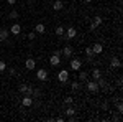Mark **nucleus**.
<instances>
[{
	"mask_svg": "<svg viewBox=\"0 0 123 122\" xmlns=\"http://www.w3.org/2000/svg\"><path fill=\"white\" fill-rule=\"evenodd\" d=\"M57 79H59V83H67V81H69V71L61 69V71L57 73Z\"/></svg>",
	"mask_w": 123,
	"mask_h": 122,
	"instance_id": "f257e3e1",
	"label": "nucleus"
},
{
	"mask_svg": "<svg viewBox=\"0 0 123 122\" xmlns=\"http://www.w3.org/2000/svg\"><path fill=\"white\" fill-rule=\"evenodd\" d=\"M82 68V63H80V59H77V58H72L71 59V69L72 71H79Z\"/></svg>",
	"mask_w": 123,
	"mask_h": 122,
	"instance_id": "f03ea898",
	"label": "nucleus"
},
{
	"mask_svg": "<svg viewBox=\"0 0 123 122\" xmlns=\"http://www.w3.org/2000/svg\"><path fill=\"white\" fill-rule=\"evenodd\" d=\"M100 87H98V84H97V81H87V91H90V93H97Z\"/></svg>",
	"mask_w": 123,
	"mask_h": 122,
	"instance_id": "7ed1b4c3",
	"label": "nucleus"
},
{
	"mask_svg": "<svg viewBox=\"0 0 123 122\" xmlns=\"http://www.w3.org/2000/svg\"><path fill=\"white\" fill-rule=\"evenodd\" d=\"M76 35H77V31H76V28H74V27H69V28L64 31V36H66V40H72Z\"/></svg>",
	"mask_w": 123,
	"mask_h": 122,
	"instance_id": "20e7f679",
	"label": "nucleus"
},
{
	"mask_svg": "<svg viewBox=\"0 0 123 122\" xmlns=\"http://www.w3.org/2000/svg\"><path fill=\"white\" fill-rule=\"evenodd\" d=\"M10 33L13 35V36H18L20 33H21V25H18V23H15V25H12V28L8 30Z\"/></svg>",
	"mask_w": 123,
	"mask_h": 122,
	"instance_id": "39448f33",
	"label": "nucleus"
},
{
	"mask_svg": "<svg viewBox=\"0 0 123 122\" xmlns=\"http://www.w3.org/2000/svg\"><path fill=\"white\" fill-rule=\"evenodd\" d=\"M31 104H33V96H26V94H25L23 99H21V106H23V107H30Z\"/></svg>",
	"mask_w": 123,
	"mask_h": 122,
	"instance_id": "423d86ee",
	"label": "nucleus"
},
{
	"mask_svg": "<svg viewBox=\"0 0 123 122\" xmlns=\"http://www.w3.org/2000/svg\"><path fill=\"white\" fill-rule=\"evenodd\" d=\"M36 78H38L39 81H46V79H48V71H46V69H43V68L38 69V71H36Z\"/></svg>",
	"mask_w": 123,
	"mask_h": 122,
	"instance_id": "0eeeda50",
	"label": "nucleus"
},
{
	"mask_svg": "<svg viewBox=\"0 0 123 122\" xmlns=\"http://www.w3.org/2000/svg\"><path fill=\"white\" fill-rule=\"evenodd\" d=\"M25 68L30 69V71H31V69H35V68H36V59H35V58H28V59H26V63H25Z\"/></svg>",
	"mask_w": 123,
	"mask_h": 122,
	"instance_id": "6e6552de",
	"label": "nucleus"
},
{
	"mask_svg": "<svg viewBox=\"0 0 123 122\" xmlns=\"http://www.w3.org/2000/svg\"><path fill=\"white\" fill-rule=\"evenodd\" d=\"M85 56H87V61H89V63H92V61H94V51H92V46H87L85 48Z\"/></svg>",
	"mask_w": 123,
	"mask_h": 122,
	"instance_id": "1a4fd4ad",
	"label": "nucleus"
},
{
	"mask_svg": "<svg viewBox=\"0 0 123 122\" xmlns=\"http://www.w3.org/2000/svg\"><path fill=\"white\" fill-rule=\"evenodd\" d=\"M110 66H112L113 69H118V68L122 66V61H120V58L113 56V58H112V59H110Z\"/></svg>",
	"mask_w": 123,
	"mask_h": 122,
	"instance_id": "9d476101",
	"label": "nucleus"
},
{
	"mask_svg": "<svg viewBox=\"0 0 123 122\" xmlns=\"http://www.w3.org/2000/svg\"><path fill=\"white\" fill-rule=\"evenodd\" d=\"M92 51H94V55H100V53L104 51V46H102L100 43H94V46H92Z\"/></svg>",
	"mask_w": 123,
	"mask_h": 122,
	"instance_id": "9b49d317",
	"label": "nucleus"
},
{
	"mask_svg": "<svg viewBox=\"0 0 123 122\" xmlns=\"http://www.w3.org/2000/svg\"><path fill=\"white\" fill-rule=\"evenodd\" d=\"M49 63H51V66H57L59 63H61V56H57V55H53V56L49 58Z\"/></svg>",
	"mask_w": 123,
	"mask_h": 122,
	"instance_id": "f8f14e48",
	"label": "nucleus"
},
{
	"mask_svg": "<svg viewBox=\"0 0 123 122\" xmlns=\"http://www.w3.org/2000/svg\"><path fill=\"white\" fill-rule=\"evenodd\" d=\"M35 31H36V35H43V33L46 31V27H44L43 23H38V25L35 27Z\"/></svg>",
	"mask_w": 123,
	"mask_h": 122,
	"instance_id": "ddd939ff",
	"label": "nucleus"
},
{
	"mask_svg": "<svg viewBox=\"0 0 123 122\" xmlns=\"http://www.w3.org/2000/svg\"><path fill=\"white\" fill-rule=\"evenodd\" d=\"M61 53H62V56H66V58H72V48H71V46H66L62 51H61Z\"/></svg>",
	"mask_w": 123,
	"mask_h": 122,
	"instance_id": "4468645a",
	"label": "nucleus"
},
{
	"mask_svg": "<svg viewBox=\"0 0 123 122\" xmlns=\"http://www.w3.org/2000/svg\"><path fill=\"white\" fill-rule=\"evenodd\" d=\"M8 30L7 28H2L0 30V41H5V40H7V38H8Z\"/></svg>",
	"mask_w": 123,
	"mask_h": 122,
	"instance_id": "2eb2a0df",
	"label": "nucleus"
},
{
	"mask_svg": "<svg viewBox=\"0 0 123 122\" xmlns=\"http://www.w3.org/2000/svg\"><path fill=\"white\" fill-rule=\"evenodd\" d=\"M92 78H94L95 81L102 78V73H100V69H98V68H94V69H92Z\"/></svg>",
	"mask_w": 123,
	"mask_h": 122,
	"instance_id": "dca6fc26",
	"label": "nucleus"
},
{
	"mask_svg": "<svg viewBox=\"0 0 123 122\" xmlns=\"http://www.w3.org/2000/svg\"><path fill=\"white\" fill-rule=\"evenodd\" d=\"M64 31H66L64 27H56V30H54V33H56L57 36H64Z\"/></svg>",
	"mask_w": 123,
	"mask_h": 122,
	"instance_id": "f3484780",
	"label": "nucleus"
},
{
	"mask_svg": "<svg viewBox=\"0 0 123 122\" xmlns=\"http://www.w3.org/2000/svg\"><path fill=\"white\" fill-rule=\"evenodd\" d=\"M62 7H64V5H62V2H61V0H56V2H54V3H53V10H61L62 8Z\"/></svg>",
	"mask_w": 123,
	"mask_h": 122,
	"instance_id": "a211bd4d",
	"label": "nucleus"
},
{
	"mask_svg": "<svg viewBox=\"0 0 123 122\" xmlns=\"http://www.w3.org/2000/svg\"><path fill=\"white\" fill-rule=\"evenodd\" d=\"M18 91L21 94H26V91H28V84H25V83H23V84H20L18 86Z\"/></svg>",
	"mask_w": 123,
	"mask_h": 122,
	"instance_id": "6ab92c4d",
	"label": "nucleus"
},
{
	"mask_svg": "<svg viewBox=\"0 0 123 122\" xmlns=\"http://www.w3.org/2000/svg\"><path fill=\"white\" fill-rule=\"evenodd\" d=\"M102 22H104V18H100V17H94V25H95V27H100Z\"/></svg>",
	"mask_w": 123,
	"mask_h": 122,
	"instance_id": "aec40b11",
	"label": "nucleus"
},
{
	"mask_svg": "<svg viewBox=\"0 0 123 122\" xmlns=\"http://www.w3.org/2000/svg\"><path fill=\"white\" fill-rule=\"evenodd\" d=\"M97 84H98V87H107V81H105V79H102V78H100V79H97Z\"/></svg>",
	"mask_w": 123,
	"mask_h": 122,
	"instance_id": "412c9836",
	"label": "nucleus"
},
{
	"mask_svg": "<svg viewBox=\"0 0 123 122\" xmlns=\"http://www.w3.org/2000/svg\"><path fill=\"white\" fill-rule=\"evenodd\" d=\"M8 18H10V20H15V18H18V12H17V10L10 12V13H8Z\"/></svg>",
	"mask_w": 123,
	"mask_h": 122,
	"instance_id": "4be33fe9",
	"label": "nucleus"
},
{
	"mask_svg": "<svg viewBox=\"0 0 123 122\" xmlns=\"http://www.w3.org/2000/svg\"><path fill=\"white\" fill-rule=\"evenodd\" d=\"M76 114V111H74V107H67L66 109V115H69V117H72Z\"/></svg>",
	"mask_w": 123,
	"mask_h": 122,
	"instance_id": "5701e85b",
	"label": "nucleus"
},
{
	"mask_svg": "<svg viewBox=\"0 0 123 122\" xmlns=\"http://www.w3.org/2000/svg\"><path fill=\"white\" fill-rule=\"evenodd\" d=\"M79 71H80V69H79ZM79 79H80V81H85V79H87V73H85V71H80V73H79Z\"/></svg>",
	"mask_w": 123,
	"mask_h": 122,
	"instance_id": "b1692460",
	"label": "nucleus"
},
{
	"mask_svg": "<svg viewBox=\"0 0 123 122\" xmlns=\"http://www.w3.org/2000/svg\"><path fill=\"white\" fill-rule=\"evenodd\" d=\"M5 69H7V63L5 61H0V73H3Z\"/></svg>",
	"mask_w": 123,
	"mask_h": 122,
	"instance_id": "393cba45",
	"label": "nucleus"
},
{
	"mask_svg": "<svg viewBox=\"0 0 123 122\" xmlns=\"http://www.w3.org/2000/svg\"><path fill=\"white\" fill-rule=\"evenodd\" d=\"M35 38H36V31L33 30V31H30V33H28V40H35Z\"/></svg>",
	"mask_w": 123,
	"mask_h": 122,
	"instance_id": "a878e982",
	"label": "nucleus"
},
{
	"mask_svg": "<svg viewBox=\"0 0 123 122\" xmlns=\"http://www.w3.org/2000/svg\"><path fill=\"white\" fill-rule=\"evenodd\" d=\"M31 96H35V97H39V96H41V91H39V89H33Z\"/></svg>",
	"mask_w": 123,
	"mask_h": 122,
	"instance_id": "bb28decb",
	"label": "nucleus"
},
{
	"mask_svg": "<svg viewBox=\"0 0 123 122\" xmlns=\"http://www.w3.org/2000/svg\"><path fill=\"white\" fill-rule=\"evenodd\" d=\"M71 87H72V91H77V89H79V83H77V81H74V83L71 84Z\"/></svg>",
	"mask_w": 123,
	"mask_h": 122,
	"instance_id": "cd10ccee",
	"label": "nucleus"
},
{
	"mask_svg": "<svg viewBox=\"0 0 123 122\" xmlns=\"http://www.w3.org/2000/svg\"><path fill=\"white\" fill-rule=\"evenodd\" d=\"M117 111H118V112H123V104L122 102L117 104Z\"/></svg>",
	"mask_w": 123,
	"mask_h": 122,
	"instance_id": "c85d7f7f",
	"label": "nucleus"
},
{
	"mask_svg": "<svg viewBox=\"0 0 123 122\" xmlns=\"http://www.w3.org/2000/svg\"><path fill=\"white\" fill-rule=\"evenodd\" d=\"M64 102H66V104H69V106H71V104L74 102V99H72V97H66V99H64Z\"/></svg>",
	"mask_w": 123,
	"mask_h": 122,
	"instance_id": "c756f323",
	"label": "nucleus"
},
{
	"mask_svg": "<svg viewBox=\"0 0 123 122\" xmlns=\"http://www.w3.org/2000/svg\"><path fill=\"white\" fill-rule=\"evenodd\" d=\"M89 30H90V31H95V30H97V27H95V25H94V22L90 23V27H89Z\"/></svg>",
	"mask_w": 123,
	"mask_h": 122,
	"instance_id": "7c9ffc66",
	"label": "nucleus"
},
{
	"mask_svg": "<svg viewBox=\"0 0 123 122\" xmlns=\"http://www.w3.org/2000/svg\"><path fill=\"white\" fill-rule=\"evenodd\" d=\"M102 111H108V104H107V102L102 104Z\"/></svg>",
	"mask_w": 123,
	"mask_h": 122,
	"instance_id": "2f4dec72",
	"label": "nucleus"
},
{
	"mask_svg": "<svg viewBox=\"0 0 123 122\" xmlns=\"http://www.w3.org/2000/svg\"><path fill=\"white\" fill-rule=\"evenodd\" d=\"M8 73H10L12 76H15V73H17V71H15V68H10V69H8Z\"/></svg>",
	"mask_w": 123,
	"mask_h": 122,
	"instance_id": "473e14b6",
	"label": "nucleus"
},
{
	"mask_svg": "<svg viewBox=\"0 0 123 122\" xmlns=\"http://www.w3.org/2000/svg\"><path fill=\"white\" fill-rule=\"evenodd\" d=\"M53 55H57V56H62V53H61V50H56V51H54Z\"/></svg>",
	"mask_w": 123,
	"mask_h": 122,
	"instance_id": "72a5a7b5",
	"label": "nucleus"
},
{
	"mask_svg": "<svg viewBox=\"0 0 123 122\" xmlns=\"http://www.w3.org/2000/svg\"><path fill=\"white\" fill-rule=\"evenodd\" d=\"M7 3H8V5H15V3H17V0H7Z\"/></svg>",
	"mask_w": 123,
	"mask_h": 122,
	"instance_id": "f704fd0d",
	"label": "nucleus"
},
{
	"mask_svg": "<svg viewBox=\"0 0 123 122\" xmlns=\"http://www.w3.org/2000/svg\"><path fill=\"white\" fill-rule=\"evenodd\" d=\"M84 2H85V3H90V2H92V0H84Z\"/></svg>",
	"mask_w": 123,
	"mask_h": 122,
	"instance_id": "c9c22d12",
	"label": "nucleus"
},
{
	"mask_svg": "<svg viewBox=\"0 0 123 122\" xmlns=\"http://www.w3.org/2000/svg\"><path fill=\"white\" fill-rule=\"evenodd\" d=\"M26 2H31V0H26Z\"/></svg>",
	"mask_w": 123,
	"mask_h": 122,
	"instance_id": "e433bc0d",
	"label": "nucleus"
}]
</instances>
